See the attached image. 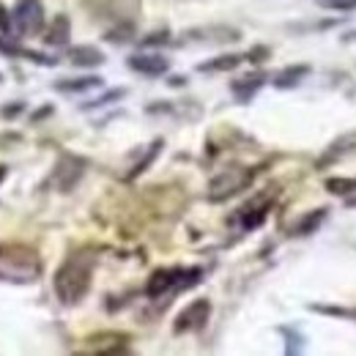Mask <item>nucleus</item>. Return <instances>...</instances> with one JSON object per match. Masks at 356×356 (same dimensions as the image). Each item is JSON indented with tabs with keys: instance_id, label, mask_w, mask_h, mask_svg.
<instances>
[{
	"instance_id": "f257e3e1",
	"label": "nucleus",
	"mask_w": 356,
	"mask_h": 356,
	"mask_svg": "<svg viewBox=\"0 0 356 356\" xmlns=\"http://www.w3.org/2000/svg\"><path fill=\"white\" fill-rule=\"evenodd\" d=\"M96 261H99L96 250L83 247V250H74L60 264V268L52 277V288H55V296L60 299V305L74 307L88 296L93 271H96Z\"/></svg>"
},
{
	"instance_id": "f03ea898",
	"label": "nucleus",
	"mask_w": 356,
	"mask_h": 356,
	"mask_svg": "<svg viewBox=\"0 0 356 356\" xmlns=\"http://www.w3.org/2000/svg\"><path fill=\"white\" fill-rule=\"evenodd\" d=\"M44 271L39 252L28 244L0 247V282L11 285H33Z\"/></svg>"
},
{
	"instance_id": "7ed1b4c3",
	"label": "nucleus",
	"mask_w": 356,
	"mask_h": 356,
	"mask_svg": "<svg viewBox=\"0 0 356 356\" xmlns=\"http://www.w3.org/2000/svg\"><path fill=\"white\" fill-rule=\"evenodd\" d=\"M203 280V268L192 266H170V268H156L148 282H145V296L148 299H162V296H173V293H181L192 285H197Z\"/></svg>"
},
{
	"instance_id": "20e7f679",
	"label": "nucleus",
	"mask_w": 356,
	"mask_h": 356,
	"mask_svg": "<svg viewBox=\"0 0 356 356\" xmlns=\"http://www.w3.org/2000/svg\"><path fill=\"white\" fill-rule=\"evenodd\" d=\"M250 181H252V170L250 168L230 165V168H225V170H220L217 176L211 178V184H209V200L211 203H222L227 197H233L236 192L247 189Z\"/></svg>"
},
{
	"instance_id": "39448f33",
	"label": "nucleus",
	"mask_w": 356,
	"mask_h": 356,
	"mask_svg": "<svg viewBox=\"0 0 356 356\" xmlns=\"http://www.w3.org/2000/svg\"><path fill=\"white\" fill-rule=\"evenodd\" d=\"M86 168H88V159L77 156V154H60V159L55 162L52 168V176H49V184L58 189V192H72L80 178L86 176Z\"/></svg>"
},
{
	"instance_id": "423d86ee",
	"label": "nucleus",
	"mask_w": 356,
	"mask_h": 356,
	"mask_svg": "<svg viewBox=\"0 0 356 356\" xmlns=\"http://www.w3.org/2000/svg\"><path fill=\"white\" fill-rule=\"evenodd\" d=\"M11 14H14L17 36H39L44 31V6H42V0H17Z\"/></svg>"
},
{
	"instance_id": "0eeeda50",
	"label": "nucleus",
	"mask_w": 356,
	"mask_h": 356,
	"mask_svg": "<svg viewBox=\"0 0 356 356\" xmlns=\"http://www.w3.org/2000/svg\"><path fill=\"white\" fill-rule=\"evenodd\" d=\"M184 36H186L184 42L192 44H233L241 39V31L230 25H209V28H192Z\"/></svg>"
},
{
	"instance_id": "6e6552de",
	"label": "nucleus",
	"mask_w": 356,
	"mask_h": 356,
	"mask_svg": "<svg viewBox=\"0 0 356 356\" xmlns=\"http://www.w3.org/2000/svg\"><path fill=\"white\" fill-rule=\"evenodd\" d=\"M211 318V302L209 299H195L189 307H184L176 318V334L181 332H200Z\"/></svg>"
},
{
	"instance_id": "1a4fd4ad",
	"label": "nucleus",
	"mask_w": 356,
	"mask_h": 356,
	"mask_svg": "<svg viewBox=\"0 0 356 356\" xmlns=\"http://www.w3.org/2000/svg\"><path fill=\"white\" fill-rule=\"evenodd\" d=\"M86 354H127L132 337L124 332H99L86 340Z\"/></svg>"
},
{
	"instance_id": "9d476101",
	"label": "nucleus",
	"mask_w": 356,
	"mask_h": 356,
	"mask_svg": "<svg viewBox=\"0 0 356 356\" xmlns=\"http://www.w3.org/2000/svg\"><path fill=\"white\" fill-rule=\"evenodd\" d=\"M127 63H129L132 72L145 74V77H162L170 69V60L165 55H159V52H134V55H129Z\"/></svg>"
},
{
	"instance_id": "9b49d317",
	"label": "nucleus",
	"mask_w": 356,
	"mask_h": 356,
	"mask_svg": "<svg viewBox=\"0 0 356 356\" xmlns=\"http://www.w3.org/2000/svg\"><path fill=\"white\" fill-rule=\"evenodd\" d=\"M264 83H266V74H264V72H252V74L236 77V80L230 83V93H233L241 104H247L258 90L264 88Z\"/></svg>"
},
{
	"instance_id": "f8f14e48",
	"label": "nucleus",
	"mask_w": 356,
	"mask_h": 356,
	"mask_svg": "<svg viewBox=\"0 0 356 356\" xmlns=\"http://www.w3.org/2000/svg\"><path fill=\"white\" fill-rule=\"evenodd\" d=\"M0 52L8 55V58H22V60H31V63H39V66H58V58H49L44 52H33L28 47H19L14 42H3L0 39Z\"/></svg>"
},
{
	"instance_id": "ddd939ff",
	"label": "nucleus",
	"mask_w": 356,
	"mask_h": 356,
	"mask_svg": "<svg viewBox=\"0 0 356 356\" xmlns=\"http://www.w3.org/2000/svg\"><path fill=\"white\" fill-rule=\"evenodd\" d=\"M69 60H72L74 66H80V69H96V66H102L107 58H104V52H102L99 47L80 44L69 49Z\"/></svg>"
},
{
	"instance_id": "4468645a",
	"label": "nucleus",
	"mask_w": 356,
	"mask_h": 356,
	"mask_svg": "<svg viewBox=\"0 0 356 356\" xmlns=\"http://www.w3.org/2000/svg\"><path fill=\"white\" fill-rule=\"evenodd\" d=\"M310 74V66L307 63H302V66H285V69H280L277 74H274V80H271V86L280 90H291V88H299L302 86V80Z\"/></svg>"
},
{
	"instance_id": "2eb2a0df",
	"label": "nucleus",
	"mask_w": 356,
	"mask_h": 356,
	"mask_svg": "<svg viewBox=\"0 0 356 356\" xmlns=\"http://www.w3.org/2000/svg\"><path fill=\"white\" fill-rule=\"evenodd\" d=\"M69 39H72V19L66 14H58L52 19V25L47 28V36H44L47 47H66Z\"/></svg>"
},
{
	"instance_id": "dca6fc26",
	"label": "nucleus",
	"mask_w": 356,
	"mask_h": 356,
	"mask_svg": "<svg viewBox=\"0 0 356 356\" xmlns=\"http://www.w3.org/2000/svg\"><path fill=\"white\" fill-rule=\"evenodd\" d=\"M268 214V200L266 197H261V200H252V203H247L241 211H238V217H241V225H244V230H252V227H258V225L266 220Z\"/></svg>"
},
{
	"instance_id": "f3484780",
	"label": "nucleus",
	"mask_w": 356,
	"mask_h": 356,
	"mask_svg": "<svg viewBox=\"0 0 356 356\" xmlns=\"http://www.w3.org/2000/svg\"><path fill=\"white\" fill-rule=\"evenodd\" d=\"M102 86H104V83H102V77H96V74H88V77L60 80V83H55V90H60V93H86V90L102 88Z\"/></svg>"
},
{
	"instance_id": "a211bd4d",
	"label": "nucleus",
	"mask_w": 356,
	"mask_h": 356,
	"mask_svg": "<svg viewBox=\"0 0 356 356\" xmlns=\"http://www.w3.org/2000/svg\"><path fill=\"white\" fill-rule=\"evenodd\" d=\"M241 60H244V55H220V58L203 60V63L197 66V72H233Z\"/></svg>"
},
{
	"instance_id": "6ab92c4d",
	"label": "nucleus",
	"mask_w": 356,
	"mask_h": 356,
	"mask_svg": "<svg viewBox=\"0 0 356 356\" xmlns=\"http://www.w3.org/2000/svg\"><path fill=\"white\" fill-rule=\"evenodd\" d=\"M323 220H326V209H315L312 214H307L302 222L293 227V236H310L312 230L323 222Z\"/></svg>"
},
{
	"instance_id": "aec40b11",
	"label": "nucleus",
	"mask_w": 356,
	"mask_h": 356,
	"mask_svg": "<svg viewBox=\"0 0 356 356\" xmlns=\"http://www.w3.org/2000/svg\"><path fill=\"white\" fill-rule=\"evenodd\" d=\"M104 39L113 42V44H127V42H132L134 39V25L132 22H121L118 28H110Z\"/></svg>"
},
{
	"instance_id": "412c9836",
	"label": "nucleus",
	"mask_w": 356,
	"mask_h": 356,
	"mask_svg": "<svg viewBox=\"0 0 356 356\" xmlns=\"http://www.w3.org/2000/svg\"><path fill=\"white\" fill-rule=\"evenodd\" d=\"M162 145H165L162 140H154V143H151V148H148V154H145V156H143V159H140V162L134 165V170H132V173H129V176H127V178H137V176H140V173H145V170H148V165H151V162H154V159L159 156V151H162Z\"/></svg>"
},
{
	"instance_id": "4be33fe9",
	"label": "nucleus",
	"mask_w": 356,
	"mask_h": 356,
	"mask_svg": "<svg viewBox=\"0 0 356 356\" xmlns=\"http://www.w3.org/2000/svg\"><path fill=\"white\" fill-rule=\"evenodd\" d=\"M326 189L332 195H348V192H356V178H329L326 181Z\"/></svg>"
},
{
	"instance_id": "5701e85b",
	"label": "nucleus",
	"mask_w": 356,
	"mask_h": 356,
	"mask_svg": "<svg viewBox=\"0 0 356 356\" xmlns=\"http://www.w3.org/2000/svg\"><path fill=\"white\" fill-rule=\"evenodd\" d=\"M14 31H17V28H14V14H8V8L0 3V33H3L6 39H11Z\"/></svg>"
},
{
	"instance_id": "b1692460",
	"label": "nucleus",
	"mask_w": 356,
	"mask_h": 356,
	"mask_svg": "<svg viewBox=\"0 0 356 356\" xmlns=\"http://www.w3.org/2000/svg\"><path fill=\"white\" fill-rule=\"evenodd\" d=\"M127 90L124 88H115L110 90V93H104V96H99L96 102H90V104H86V110H93V107H104V104H110V102H115V99H121Z\"/></svg>"
},
{
	"instance_id": "393cba45",
	"label": "nucleus",
	"mask_w": 356,
	"mask_h": 356,
	"mask_svg": "<svg viewBox=\"0 0 356 356\" xmlns=\"http://www.w3.org/2000/svg\"><path fill=\"white\" fill-rule=\"evenodd\" d=\"M323 8H334V11H354L356 0H321Z\"/></svg>"
},
{
	"instance_id": "a878e982",
	"label": "nucleus",
	"mask_w": 356,
	"mask_h": 356,
	"mask_svg": "<svg viewBox=\"0 0 356 356\" xmlns=\"http://www.w3.org/2000/svg\"><path fill=\"white\" fill-rule=\"evenodd\" d=\"M170 42V31H156L151 36L143 39V47H156V44H168Z\"/></svg>"
},
{
	"instance_id": "bb28decb",
	"label": "nucleus",
	"mask_w": 356,
	"mask_h": 356,
	"mask_svg": "<svg viewBox=\"0 0 356 356\" xmlns=\"http://www.w3.org/2000/svg\"><path fill=\"white\" fill-rule=\"evenodd\" d=\"M19 110H22V102H17V104H11V107L6 104V107L0 110V115H3V118H14V115H17Z\"/></svg>"
},
{
	"instance_id": "cd10ccee",
	"label": "nucleus",
	"mask_w": 356,
	"mask_h": 356,
	"mask_svg": "<svg viewBox=\"0 0 356 356\" xmlns=\"http://www.w3.org/2000/svg\"><path fill=\"white\" fill-rule=\"evenodd\" d=\"M52 113V107H44V110H39L36 115H33V121H39V118H44V115H49Z\"/></svg>"
},
{
	"instance_id": "c85d7f7f",
	"label": "nucleus",
	"mask_w": 356,
	"mask_h": 356,
	"mask_svg": "<svg viewBox=\"0 0 356 356\" xmlns=\"http://www.w3.org/2000/svg\"><path fill=\"white\" fill-rule=\"evenodd\" d=\"M0 83H3V74H0Z\"/></svg>"
}]
</instances>
